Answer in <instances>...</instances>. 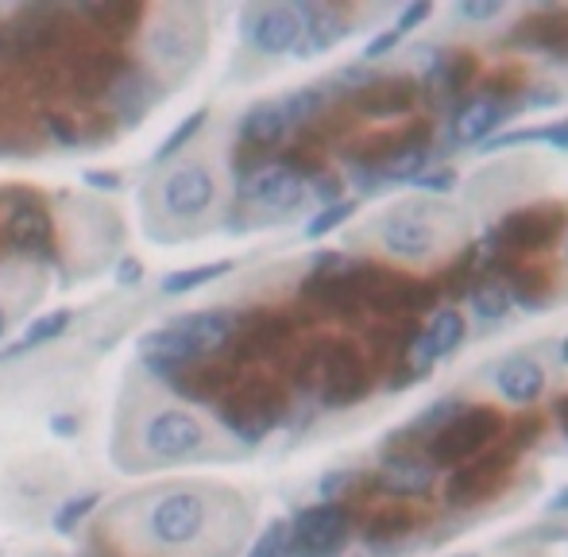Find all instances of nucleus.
Wrapping results in <instances>:
<instances>
[{
	"instance_id": "nucleus-11",
	"label": "nucleus",
	"mask_w": 568,
	"mask_h": 557,
	"mask_svg": "<svg viewBox=\"0 0 568 557\" xmlns=\"http://www.w3.org/2000/svg\"><path fill=\"white\" fill-rule=\"evenodd\" d=\"M248 39L256 43V51H264V54L298 51V43H302V16H298L295 4H267L251 16Z\"/></svg>"
},
{
	"instance_id": "nucleus-20",
	"label": "nucleus",
	"mask_w": 568,
	"mask_h": 557,
	"mask_svg": "<svg viewBox=\"0 0 568 557\" xmlns=\"http://www.w3.org/2000/svg\"><path fill=\"white\" fill-rule=\"evenodd\" d=\"M279 419V399L275 395H244V399H233V406L225 411V422L244 437V442H259L267 430L275 426Z\"/></svg>"
},
{
	"instance_id": "nucleus-29",
	"label": "nucleus",
	"mask_w": 568,
	"mask_h": 557,
	"mask_svg": "<svg viewBox=\"0 0 568 557\" xmlns=\"http://www.w3.org/2000/svg\"><path fill=\"white\" fill-rule=\"evenodd\" d=\"M66 326H70V313H66V310L43 313V318L31 321L28 333H23V349H31V344H47V341H54V337H59Z\"/></svg>"
},
{
	"instance_id": "nucleus-8",
	"label": "nucleus",
	"mask_w": 568,
	"mask_h": 557,
	"mask_svg": "<svg viewBox=\"0 0 568 557\" xmlns=\"http://www.w3.org/2000/svg\"><path fill=\"white\" fill-rule=\"evenodd\" d=\"M152 535L163 546H186L202 535L205 527V499L194 492H171L167 499L152 507V519H147Z\"/></svg>"
},
{
	"instance_id": "nucleus-26",
	"label": "nucleus",
	"mask_w": 568,
	"mask_h": 557,
	"mask_svg": "<svg viewBox=\"0 0 568 557\" xmlns=\"http://www.w3.org/2000/svg\"><path fill=\"white\" fill-rule=\"evenodd\" d=\"M417 527V515L410 512V507H391V512H379L372 523H368V543L375 546H391L399 543L402 535H410V530Z\"/></svg>"
},
{
	"instance_id": "nucleus-14",
	"label": "nucleus",
	"mask_w": 568,
	"mask_h": 557,
	"mask_svg": "<svg viewBox=\"0 0 568 557\" xmlns=\"http://www.w3.org/2000/svg\"><path fill=\"white\" fill-rule=\"evenodd\" d=\"M417 90L422 85L414 82V78H375L372 85H364V90L357 93V109L364 116H372V121H391V116H406L410 109H414L417 101Z\"/></svg>"
},
{
	"instance_id": "nucleus-1",
	"label": "nucleus",
	"mask_w": 568,
	"mask_h": 557,
	"mask_svg": "<svg viewBox=\"0 0 568 557\" xmlns=\"http://www.w3.org/2000/svg\"><path fill=\"white\" fill-rule=\"evenodd\" d=\"M372 240L406 268H430L468 245V214L433 198H406L375 217Z\"/></svg>"
},
{
	"instance_id": "nucleus-40",
	"label": "nucleus",
	"mask_w": 568,
	"mask_h": 557,
	"mask_svg": "<svg viewBox=\"0 0 568 557\" xmlns=\"http://www.w3.org/2000/svg\"><path fill=\"white\" fill-rule=\"evenodd\" d=\"M85 183L101 186V190H116V186H121V178L109 175V171H85Z\"/></svg>"
},
{
	"instance_id": "nucleus-28",
	"label": "nucleus",
	"mask_w": 568,
	"mask_h": 557,
	"mask_svg": "<svg viewBox=\"0 0 568 557\" xmlns=\"http://www.w3.org/2000/svg\"><path fill=\"white\" fill-rule=\"evenodd\" d=\"M228 271H233V264H228V260L202 264V268H189V271H175V276H167V279H163V290H167V295H186V290L205 287L209 279H220V276H228Z\"/></svg>"
},
{
	"instance_id": "nucleus-34",
	"label": "nucleus",
	"mask_w": 568,
	"mask_h": 557,
	"mask_svg": "<svg viewBox=\"0 0 568 557\" xmlns=\"http://www.w3.org/2000/svg\"><path fill=\"white\" fill-rule=\"evenodd\" d=\"M503 12H507L503 0H464V4L453 8L456 20H472V23H492V20H499Z\"/></svg>"
},
{
	"instance_id": "nucleus-46",
	"label": "nucleus",
	"mask_w": 568,
	"mask_h": 557,
	"mask_svg": "<svg viewBox=\"0 0 568 557\" xmlns=\"http://www.w3.org/2000/svg\"><path fill=\"white\" fill-rule=\"evenodd\" d=\"M0 337H4V313H0Z\"/></svg>"
},
{
	"instance_id": "nucleus-43",
	"label": "nucleus",
	"mask_w": 568,
	"mask_h": 557,
	"mask_svg": "<svg viewBox=\"0 0 568 557\" xmlns=\"http://www.w3.org/2000/svg\"><path fill=\"white\" fill-rule=\"evenodd\" d=\"M557 414H561V430H565V437H568V395L561 399V406H557Z\"/></svg>"
},
{
	"instance_id": "nucleus-36",
	"label": "nucleus",
	"mask_w": 568,
	"mask_h": 557,
	"mask_svg": "<svg viewBox=\"0 0 568 557\" xmlns=\"http://www.w3.org/2000/svg\"><path fill=\"white\" fill-rule=\"evenodd\" d=\"M417 186H422V194H448L456 186V175L453 171H422Z\"/></svg>"
},
{
	"instance_id": "nucleus-30",
	"label": "nucleus",
	"mask_w": 568,
	"mask_h": 557,
	"mask_svg": "<svg viewBox=\"0 0 568 557\" xmlns=\"http://www.w3.org/2000/svg\"><path fill=\"white\" fill-rule=\"evenodd\" d=\"M357 214V206L352 202H337V206H326L318 217H313L310 225H306V237L310 240H318V237H326V233H333V229H341L349 217Z\"/></svg>"
},
{
	"instance_id": "nucleus-4",
	"label": "nucleus",
	"mask_w": 568,
	"mask_h": 557,
	"mask_svg": "<svg viewBox=\"0 0 568 557\" xmlns=\"http://www.w3.org/2000/svg\"><path fill=\"white\" fill-rule=\"evenodd\" d=\"M565 217H568V209L557 206V202H541V206H530V209H515V214L503 217V225L495 229V237H492L495 252H510V256L546 252L554 240H561Z\"/></svg>"
},
{
	"instance_id": "nucleus-2",
	"label": "nucleus",
	"mask_w": 568,
	"mask_h": 557,
	"mask_svg": "<svg viewBox=\"0 0 568 557\" xmlns=\"http://www.w3.org/2000/svg\"><path fill=\"white\" fill-rule=\"evenodd\" d=\"M503 434V414L495 406H464L456 419H448L441 430H433L425 442V457L430 465H448L461 468L468 461H476L479 453H487V445Z\"/></svg>"
},
{
	"instance_id": "nucleus-22",
	"label": "nucleus",
	"mask_w": 568,
	"mask_h": 557,
	"mask_svg": "<svg viewBox=\"0 0 568 557\" xmlns=\"http://www.w3.org/2000/svg\"><path fill=\"white\" fill-rule=\"evenodd\" d=\"M464 337H468L464 313L456 310V306H448V310L433 313V321H430V329L422 333V341H425V349L433 352V360H441V357H453V352L464 344Z\"/></svg>"
},
{
	"instance_id": "nucleus-13",
	"label": "nucleus",
	"mask_w": 568,
	"mask_h": 557,
	"mask_svg": "<svg viewBox=\"0 0 568 557\" xmlns=\"http://www.w3.org/2000/svg\"><path fill=\"white\" fill-rule=\"evenodd\" d=\"M213 194H217L213 175L202 167V163H189V167H178L175 175L163 183V206H167L175 217H197L209 209Z\"/></svg>"
},
{
	"instance_id": "nucleus-44",
	"label": "nucleus",
	"mask_w": 568,
	"mask_h": 557,
	"mask_svg": "<svg viewBox=\"0 0 568 557\" xmlns=\"http://www.w3.org/2000/svg\"><path fill=\"white\" fill-rule=\"evenodd\" d=\"M549 507H554V512H568V492H561V496H557Z\"/></svg>"
},
{
	"instance_id": "nucleus-7",
	"label": "nucleus",
	"mask_w": 568,
	"mask_h": 557,
	"mask_svg": "<svg viewBox=\"0 0 568 557\" xmlns=\"http://www.w3.org/2000/svg\"><path fill=\"white\" fill-rule=\"evenodd\" d=\"M321 372V395H326L329 406H352L368 395L372 388V372H368L364 357H360L352 344H333L326 349L318 364Z\"/></svg>"
},
{
	"instance_id": "nucleus-18",
	"label": "nucleus",
	"mask_w": 568,
	"mask_h": 557,
	"mask_svg": "<svg viewBox=\"0 0 568 557\" xmlns=\"http://www.w3.org/2000/svg\"><path fill=\"white\" fill-rule=\"evenodd\" d=\"M433 484V465L430 457H417V453H391L383 465V488L399 499H417L425 496Z\"/></svg>"
},
{
	"instance_id": "nucleus-17",
	"label": "nucleus",
	"mask_w": 568,
	"mask_h": 557,
	"mask_svg": "<svg viewBox=\"0 0 568 557\" xmlns=\"http://www.w3.org/2000/svg\"><path fill=\"white\" fill-rule=\"evenodd\" d=\"M302 16V43L298 54H321L349 35V20L337 4H295Z\"/></svg>"
},
{
	"instance_id": "nucleus-6",
	"label": "nucleus",
	"mask_w": 568,
	"mask_h": 557,
	"mask_svg": "<svg viewBox=\"0 0 568 557\" xmlns=\"http://www.w3.org/2000/svg\"><path fill=\"white\" fill-rule=\"evenodd\" d=\"M349 538V512L341 504L306 507L290 527V554L295 557H333Z\"/></svg>"
},
{
	"instance_id": "nucleus-3",
	"label": "nucleus",
	"mask_w": 568,
	"mask_h": 557,
	"mask_svg": "<svg viewBox=\"0 0 568 557\" xmlns=\"http://www.w3.org/2000/svg\"><path fill=\"white\" fill-rule=\"evenodd\" d=\"M546 178L538 159L530 155H515V159L492 163L468 183V209L476 217H507L515 206Z\"/></svg>"
},
{
	"instance_id": "nucleus-25",
	"label": "nucleus",
	"mask_w": 568,
	"mask_h": 557,
	"mask_svg": "<svg viewBox=\"0 0 568 557\" xmlns=\"http://www.w3.org/2000/svg\"><path fill=\"white\" fill-rule=\"evenodd\" d=\"M472 310H476L479 321L495 326V321L507 318L515 306H510V295H507V282L499 279H479L476 290H472Z\"/></svg>"
},
{
	"instance_id": "nucleus-23",
	"label": "nucleus",
	"mask_w": 568,
	"mask_h": 557,
	"mask_svg": "<svg viewBox=\"0 0 568 557\" xmlns=\"http://www.w3.org/2000/svg\"><path fill=\"white\" fill-rule=\"evenodd\" d=\"M8 240H12L20 252H39L51 240V221L39 206H20L8 217Z\"/></svg>"
},
{
	"instance_id": "nucleus-39",
	"label": "nucleus",
	"mask_w": 568,
	"mask_h": 557,
	"mask_svg": "<svg viewBox=\"0 0 568 557\" xmlns=\"http://www.w3.org/2000/svg\"><path fill=\"white\" fill-rule=\"evenodd\" d=\"M140 276H144V264L140 260H121V268H116V282H124V287H136Z\"/></svg>"
},
{
	"instance_id": "nucleus-33",
	"label": "nucleus",
	"mask_w": 568,
	"mask_h": 557,
	"mask_svg": "<svg viewBox=\"0 0 568 557\" xmlns=\"http://www.w3.org/2000/svg\"><path fill=\"white\" fill-rule=\"evenodd\" d=\"M205 121H209V113H205V109H197L194 116H186V121L178 124V128L171 132L167 140H163V147H159V159H171V155H175L178 147H183V144H189V140L197 136V128H202Z\"/></svg>"
},
{
	"instance_id": "nucleus-9",
	"label": "nucleus",
	"mask_w": 568,
	"mask_h": 557,
	"mask_svg": "<svg viewBox=\"0 0 568 557\" xmlns=\"http://www.w3.org/2000/svg\"><path fill=\"white\" fill-rule=\"evenodd\" d=\"M244 198L256 202L267 214H295L306 202V183L287 163H267V167L251 171V178L244 183Z\"/></svg>"
},
{
	"instance_id": "nucleus-47",
	"label": "nucleus",
	"mask_w": 568,
	"mask_h": 557,
	"mask_svg": "<svg viewBox=\"0 0 568 557\" xmlns=\"http://www.w3.org/2000/svg\"><path fill=\"white\" fill-rule=\"evenodd\" d=\"M464 557H472V554H464Z\"/></svg>"
},
{
	"instance_id": "nucleus-32",
	"label": "nucleus",
	"mask_w": 568,
	"mask_h": 557,
	"mask_svg": "<svg viewBox=\"0 0 568 557\" xmlns=\"http://www.w3.org/2000/svg\"><path fill=\"white\" fill-rule=\"evenodd\" d=\"M97 507V496L93 492H82V496H74L70 504H62L59 507V515H54V530H74L78 523L85 519V515Z\"/></svg>"
},
{
	"instance_id": "nucleus-27",
	"label": "nucleus",
	"mask_w": 568,
	"mask_h": 557,
	"mask_svg": "<svg viewBox=\"0 0 568 557\" xmlns=\"http://www.w3.org/2000/svg\"><path fill=\"white\" fill-rule=\"evenodd\" d=\"M326 101H329L326 90H318V85H306V90L287 93V97L279 101V109H282V116H287V124H306L310 116H318L321 109H326Z\"/></svg>"
},
{
	"instance_id": "nucleus-31",
	"label": "nucleus",
	"mask_w": 568,
	"mask_h": 557,
	"mask_svg": "<svg viewBox=\"0 0 568 557\" xmlns=\"http://www.w3.org/2000/svg\"><path fill=\"white\" fill-rule=\"evenodd\" d=\"M248 557H295L290 554V527L287 523H271V527L259 535V543L251 546Z\"/></svg>"
},
{
	"instance_id": "nucleus-41",
	"label": "nucleus",
	"mask_w": 568,
	"mask_h": 557,
	"mask_svg": "<svg viewBox=\"0 0 568 557\" xmlns=\"http://www.w3.org/2000/svg\"><path fill=\"white\" fill-rule=\"evenodd\" d=\"M51 430H54L59 437H70V434L78 430V422H74V419H62V414H54V419H51Z\"/></svg>"
},
{
	"instance_id": "nucleus-37",
	"label": "nucleus",
	"mask_w": 568,
	"mask_h": 557,
	"mask_svg": "<svg viewBox=\"0 0 568 557\" xmlns=\"http://www.w3.org/2000/svg\"><path fill=\"white\" fill-rule=\"evenodd\" d=\"M526 93H530V97L518 101L523 109H549L561 101V90H557V85H534V90H526Z\"/></svg>"
},
{
	"instance_id": "nucleus-24",
	"label": "nucleus",
	"mask_w": 568,
	"mask_h": 557,
	"mask_svg": "<svg viewBox=\"0 0 568 557\" xmlns=\"http://www.w3.org/2000/svg\"><path fill=\"white\" fill-rule=\"evenodd\" d=\"M287 128L290 124H287V116H282L279 101H264V105H256L240 124L244 140H251V144H259V147L279 144V140L287 136Z\"/></svg>"
},
{
	"instance_id": "nucleus-10",
	"label": "nucleus",
	"mask_w": 568,
	"mask_h": 557,
	"mask_svg": "<svg viewBox=\"0 0 568 557\" xmlns=\"http://www.w3.org/2000/svg\"><path fill=\"white\" fill-rule=\"evenodd\" d=\"M202 442H205L202 422L189 419L186 411H159L144 426V445L155 457H167V461L189 457V453L202 450Z\"/></svg>"
},
{
	"instance_id": "nucleus-45",
	"label": "nucleus",
	"mask_w": 568,
	"mask_h": 557,
	"mask_svg": "<svg viewBox=\"0 0 568 557\" xmlns=\"http://www.w3.org/2000/svg\"><path fill=\"white\" fill-rule=\"evenodd\" d=\"M561 360L568 364V337H565V344H561Z\"/></svg>"
},
{
	"instance_id": "nucleus-19",
	"label": "nucleus",
	"mask_w": 568,
	"mask_h": 557,
	"mask_svg": "<svg viewBox=\"0 0 568 557\" xmlns=\"http://www.w3.org/2000/svg\"><path fill=\"white\" fill-rule=\"evenodd\" d=\"M140 357H144L155 372H171V368H183V364H189V360H197L202 357V349L189 341L183 329L171 326V329H155V333H147L144 341H140Z\"/></svg>"
},
{
	"instance_id": "nucleus-12",
	"label": "nucleus",
	"mask_w": 568,
	"mask_h": 557,
	"mask_svg": "<svg viewBox=\"0 0 568 557\" xmlns=\"http://www.w3.org/2000/svg\"><path fill=\"white\" fill-rule=\"evenodd\" d=\"M510 113H515V101H499V97H487V93H476V97H468L461 109H456L453 124H448V136H453V144H461V147L484 144Z\"/></svg>"
},
{
	"instance_id": "nucleus-21",
	"label": "nucleus",
	"mask_w": 568,
	"mask_h": 557,
	"mask_svg": "<svg viewBox=\"0 0 568 557\" xmlns=\"http://www.w3.org/2000/svg\"><path fill=\"white\" fill-rule=\"evenodd\" d=\"M175 326L183 329V333L197 344V349H202V357H205V352H217L220 344L233 337L236 318L228 310H205V313H189V318L175 321Z\"/></svg>"
},
{
	"instance_id": "nucleus-16",
	"label": "nucleus",
	"mask_w": 568,
	"mask_h": 557,
	"mask_svg": "<svg viewBox=\"0 0 568 557\" xmlns=\"http://www.w3.org/2000/svg\"><path fill=\"white\" fill-rule=\"evenodd\" d=\"M507 47H526V51H568V8H546L518 23L507 35Z\"/></svg>"
},
{
	"instance_id": "nucleus-38",
	"label": "nucleus",
	"mask_w": 568,
	"mask_h": 557,
	"mask_svg": "<svg viewBox=\"0 0 568 557\" xmlns=\"http://www.w3.org/2000/svg\"><path fill=\"white\" fill-rule=\"evenodd\" d=\"M399 39H402V35H399V31H394V28H391V31H383V35H379V39H372V43H368L364 59H368V62H372V59H383L386 51H394V47H399Z\"/></svg>"
},
{
	"instance_id": "nucleus-42",
	"label": "nucleus",
	"mask_w": 568,
	"mask_h": 557,
	"mask_svg": "<svg viewBox=\"0 0 568 557\" xmlns=\"http://www.w3.org/2000/svg\"><path fill=\"white\" fill-rule=\"evenodd\" d=\"M561 282H565V295H568V217H565V233H561Z\"/></svg>"
},
{
	"instance_id": "nucleus-35",
	"label": "nucleus",
	"mask_w": 568,
	"mask_h": 557,
	"mask_svg": "<svg viewBox=\"0 0 568 557\" xmlns=\"http://www.w3.org/2000/svg\"><path fill=\"white\" fill-rule=\"evenodd\" d=\"M430 16H433L430 0H414V4L402 8V16H399V23H394V31H399V35H410V31L422 28V23L430 20Z\"/></svg>"
},
{
	"instance_id": "nucleus-15",
	"label": "nucleus",
	"mask_w": 568,
	"mask_h": 557,
	"mask_svg": "<svg viewBox=\"0 0 568 557\" xmlns=\"http://www.w3.org/2000/svg\"><path fill=\"white\" fill-rule=\"evenodd\" d=\"M546 380H549L546 368H541L534 357H526V352H515V357H507L499 368H495V388H499V395L515 406L538 403V399L546 395Z\"/></svg>"
},
{
	"instance_id": "nucleus-5",
	"label": "nucleus",
	"mask_w": 568,
	"mask_h": 557,
	"mask_svg": "<svg viewBox=\"0 0 568 557\" xmlns=\"http://www.w3.org/2000/svg\"><path fill=\"white\" fill-rule=\"evenodd\" d=\"M510 461H515V453L503 450V453H479L476 461L453 468V476H448V484H445V504L479 507L484 499L499 496L510 476Z\"/></svg>"
}]
</instances>
